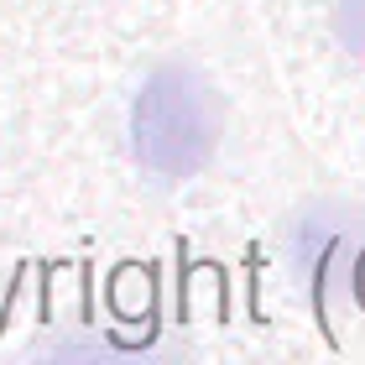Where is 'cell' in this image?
I'll return each mask as SVG.
<instances>
[{"label":"cell","mask_w":365,"mask_h":365,"mask_svg":"<svg viewBox=\"0 0 365 365\" xmlns=\"http://www.w3.org/2000/svg\"><path fill=\"white\" fill-rule=\"evenodd\" d=\"M220 141V99L188 63H162L130 99V152L157 178H193Z\"/></svg>","instance_id":"obj_1"},{"label":"cell","mask_w":365,"mask_h":365,"mask_svg":"<svg viewBox=\"0 0 365 365\" xmlns=\"http://www.w3.org/2000/svg\"><path fill=\"white\" fill-rule=\"evenodd\" d=\"M334 37L365 58V0H334Z\"/></svg>","instance_id":"obj_2"}]
</instances>
